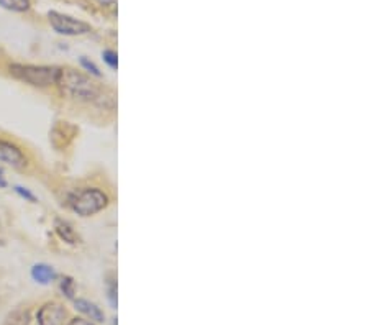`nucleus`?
<instances>
[{"label":"nucleus","mask_w":369,"mask_h":325,"mask_svg":"<svg viewBox=\"0 0 369 325\" xmlns=\"http://www.w3.org/2000/svg\"><path fill=\"white\" fill-rule=\"evenodd\" d=\"M56 86L60 87L62 95L81 104H92L107 110H114L116 105L114 91L99 86L84 72L72 67H61Z\"/></svg>","instance_id":"obj_1"},{"label":"nucleus","mask_w":369,"mask_h":325,"mask_svg":"<svg viewBox=\"0 0 369 325\" xmlns=\"http://www.w3.org/2000/svg\"><path fill=\"white\" fill-rule=\"evenodd\" d=\"M67 204H69L72 212H76L77 215L92 217L109 207L110 199L100 187L86 186L74 189L67 197Z\"/></svg>","instance_id":"obj_2"},{"label":"nucleus","mask_w":369,"mask_h":325,"mask_svg":"<svg viewBox=\"0 0 369 325\" xmlns=\"http://www.w3.org/2000/svg\"><path fill=\"white\" fill-rule=\"evenodd\" d=\"M11 74L15 79L30 84L33 87H45L56 86L58 77H60L61 67L58 66H36V65H22V62H13L8 66Z\"/></svg>","instance_id":"obj_3"},{"label":"nucleus","mask_w":369,"mask_h":325,"mask_svg":"<svg viewBox=\"0 0 369 325\" xmlns=\"http://www.w3.org/2000/svg\"><path fill=\"white\" fill-rule=\"evenodd\" d=\"M48 20H50L53 30L65 37H81L92 32L90 23H87L84 20H77L74 17L66 15V13L56 11L48 12Z\"/></svg>","instance_id":"obj_4"},{"label":"nucleus","mask_w":369,"mask_h":325,"mask_svg":"<svg viewBox=\"0 0 369 325\" xmlns=\"http://www.w3.org/2000/svg\"><path fill=\"white\" fill-rule=\"evenodd\" d=\"M27 161L25 152L17 143L0 138V163L20 169L27 166Z\"/></svg>","instance_id":"obj_5"},{"label":"nucleus","mask_w":369,"mask_h":325,"mask_svg":"<svg viewBox=\"0 0 369 325\" xmlns=\"http://www.w3.org/2000/svg\"><path fill=\"white\" fill-rule=\"evenodd\" d=\"M66 309L60 303L43 304L36 312V325H65Z\"/></svg>","instance_id":"obj_6"},{"label":"nucleus","mask_w":369,"mask_h":325,"mask_svg":"<svg viewBox=\"0 0 369 325\" xmlns=\"http://www.w3.org/2000/svg\"><path fill=\"white\" fill-rule=\"evenodd\" d=\"M74 307H76V310H79L81 314H84L86 317L90 320V322L102 324L105 320L104 310H102L97 304L90 303V300H87V299H74Z\"/></svg>","instance_id":"obj_7"},{"label":"nucleus","mask_w":369,"mask_h":325,"mask_svg":"<svg viewBox=\"0 0 369 325\" xmlns=\"http://www.w3.org/2000/svg\"><path fill=\"white\" fill-rule=\"evenodd\" d=\"M32 278L35 279L38 284L46 286V284L53 283V281L58 278V274L53 266L45 265V263H38L32 268Z\"/></svg>","instance_id":"obj_8"},{"label":"nucleus","mask_w":369,"mask_h":325,"mask_svg":"<svg viewBox=\"0 0 369 325\" xmlns=\"http://www.w3.org/2000/svg\"><path fill=\"white\" fill-rule=\"evenodd\" d=\"M55 230H56V234L60 235V239L65 240L66 244H69V245L77 244L76 232H74V229H72V225L67 220L56 219L55 220Z\"/></svg>","instance_id":"obj_9"},{"label":"nucleus","mask_w":369,"mask_h":325,"mask_svg":"<svg viewBox=\"0 0 369 325\" xmlns=\"http://www.w3.org/2000/svg\"><path fill=\"white\" fill-rule=\"evenodd\" d=\"M0 7L15 13H25L32 8L30 0H0Z\"/></svg>","instance_id":"obj_10"},{"label":"nucleus","mask_w":369,"mask_h":325,"mask_svg":"<svg viewBox=\"0 0 369 325\" xmlns=\"http://www.w3.org/2000/svg\"><path fill=\"white\" fill-rule=\"evenodd\" d=\"M60 291L66 299H74L76 294V283L71 276H62L60 281Z\"/></svg>","instance_id":"obj_11"},{"label":"nucleus","mask_w":369,"mask_h":325,"mask_svg":"<svg viewBox=\"0 0 369 325\" xmlns=\"http://www.w3.org/2000/svg\"><path fill=\"white\" fill-rule=\"evenodd\" d=\"M30 324V314L28 310H15V312L8 315L7 325H28Z\"/></svg>","instance_id":"obj_12"},{"label":"nucleus","mask_w":369,"mask_h":325,"mask_svg":"<svg viewBox=\"0 0 369 325\" xmlns=\"http://www.w3.org/2000/svg\"><path fill=\"white\" fill-rule=\"evenodd\" d=\"M81 66H82V69H84L87 74H90V76H94V77H102V72L99 67H97V65L94 61H90L89 58H86V56H81Z\"/></svg>","instance_id":"obj_13"},{"label":"nucleus","mask_w":369,"mask_h":325,"mask_svg":"<svg viewBox=\"0 0 369 325\" xmlns=\"http://www.w3.org/2000/svg\"><path fill=\"white\" fill-rule=\"evenodd\" d=\"M107 296H109L112 307H116V279L114 276L107 279Z\"/></svg>","instance_id":"obj_14"},{"label":"nucleus","mask_w":369,"mask_h":325,"mask_svg":"<svg viewBox=\"0 0 369 325\" xmlns=\"http://www.w3.org/2000/svg\"><path fill=\"white\" fill-rule=\"evenodd\" d=\"M102 58H104L105 65L112 67V69H116V67H119V56H116V53L114 50H105L102 53Z\"/></svg>","instance_id":"obj_15"},{"label":"nucleus","mask_w":369,"mask_h":325,"mask_svg":"<svg viewBox=\"0 0 369 325\" xmlns=\"http://www.w3.org/2000/svg\"><path fill=\"white\" fill-rule=\"evenodd\" d=\"M15 192L20 197L25 199V201H28V202H36L38 201L35 194H33L30 189H27V187H23V186H15Z\"/></svg>","instance_id":"obj_16"},{"label":"nucleus","mask_w":369,"mask_h":325,"mask_svg":"<svg viewBox=\"0 0 369 325\" xmlns=\"http://www.w3.org/2000/svg\"><path fill=\"white\" fill-rule=\"evenodd\" d=\"M66 325H94L90 322V320H87V319H82V317H74V319H71L69 322H67Z\"/></svg>","instance_id":"obj_17"},{"label":"nucleus","mask_w":369,"mask_h":325,"mask_svg":"<svg viewBox=\"0 0 369 325\" xmlns=\"http://www.w3.org/2000/svg\"><path fill=\"white\" fill-rule=\"evenodd\" d=\"M97 4H99L100 7H114L115 6V0H95Z\"/></svg>","instance_id":"obj_18"},{"label":"nucleus","mask_w":369,"mask_h":325,"mask_svg":"<svg viewBox=\"0 0 369 325\" xmlns=\"http://www.w3.org/2000/svg\"><path fill=\"white\" fill-rule=\"evenodd\" d=\"M7 187V181H6V176H4V171L2 168H0V189Z\"/></svg>","instance_id":"obj_19"},{"label":"nucleus","mask_w":369,"mask_h":325,"mask_svg":"<svg viewBox=\"0 0 369 325\" xmlns=\"http://www.w3.org/2000/svg\"><path fill=\"white\" fill-rule=\"evenodd\" d=\"M0 55H2V50H0Z\"/></svg>","instance_id":"obj_20"}]
</instances>
